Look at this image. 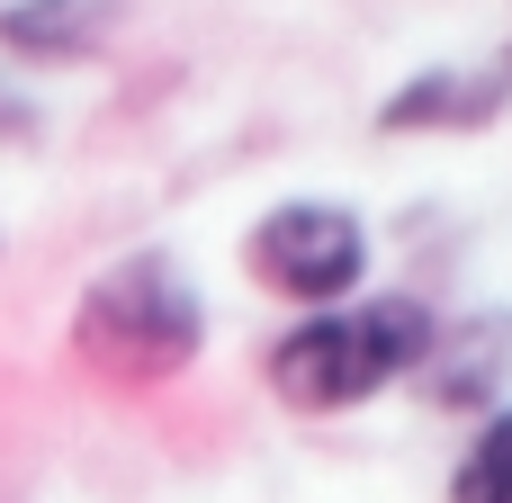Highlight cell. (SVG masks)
<instances>
[{"label": "cell", "instance_id": "1", "mask_svg": "<svg viewBox=\"0 0 512 503\" xmlns=\"http://www.w3.org/2000/svg\"><path fill=\"white\" fill-rule=\"evenodd\" d=\"M432 324L441 315L414 288H378V297L360 288V297H342L324 315H297L261 351V378H270V396L288 414H351V405H369V396H387V387H405L423 369Z\"/></svg>", "mask_w": 512, "mask_h": 503}, {"label": "cell", "instance_id": "2", "mask_svg": "<svg viewBox=\"0 0 512 503\" xmlns=\"http://www.w3.org/2000/svg\"><path fill=\"white\" fill-rule=\"evenodd\" d=\"M72 351L99 378H117V387L189 378L198 351H207V288L189 279L180 252L135 243V252H117L108 270L81 279V297H72Z\"/></svg>", "mask_w": 512, "mask_h": 503}, {"label": "cell", "instance_id": "3", "mask_svg": "<svg viewBox=\"0 0 512 503\" xmlns=\"http://www.w3.org/2000/svg\"><path fill=\"white\" fill-rule=\"evenodd\" d=\"M369 261H378L369 216L342 207V198H279V207H261L243 225L252 288L279 297V306H297V315H324V306L360 297L369 288Z\"/></svg>", "mask_w": 512, "mask_h": 503}, {"label": "cell", "instance_id": "4", "mask_svg": "<svg viewBox=\"0 0 512 503\" xmlns=\"http://www.w3.org/2000/svg\"><path fill=\"white\" fill-rule=\"evenodd\" d=\"M512 108V27L477 63H423L378 99V135H486Z\"/></svg>", "mask_w": 512, "mask_h": 503}, {"label": "cell", "instance_id": "5", "mask_svg": "<svg viewBox=\"0 0 512 503\" xmlns=\"http://www.w3.org/2000/svg\"><path fill=\"white\" fill-rule=\"evenodd\" d=\"M414 387L450 414H495L512 387V315L504 306H477V315H441L432 324V351L414 369Z\"/></svg>", "mask_w": 512, "mask_h": 503}, {"label": "cell", "instance_id": "6", "mask_svg": "<svg viewBox=\"0 0 512 503\" xmlns=\"http://www.w3.org/2000/svg\"><path fill=\"white\" fill-rule=\"evenodd\" d=\"M126 27V0H0V54L9 63H90Z\"/></svg>", "mask_w": 512, "mask_h": 503}, {"label": "cell", "instance_id": "7", "mask_svg": "<svg viewBox=\"0 0 512 503\" xmlns=\"http://www.w3.org/2000/svg\"><path fill=\"white\" fill-rule=\"evenodd\" d=\"M450 503H512V396L477 423V441L450 468Z\"/></svg>", "mask_w": 512, "mask_h": 503}, {"label": "cell", "instance_id": "8", "mask_svg": "<svg viewBox=\"0 0 512 503\" xmlns=\"http://www.w3.org/2000/svg\"><path fill=\"white\" fill-rule=\"evenodd\" d=\"M36 126H45V117L27 108V90H9V81H0V144H27Z\"/></svg>", "mask_w": 512, "mask_h": 503}, {"label": "cell", "instance_id": "9", "mask_svg": "<svg viewBox=\"0 0 512 503\" xmlns=\"http://www.w3.org/2000/svg\"><path fill=\"white\" fill-rule=\"evenodd\" d=\"M0 252H9V234H0Z\"/></svg>", "mask_w": 512, "mask_h": 503}]
</instances>
